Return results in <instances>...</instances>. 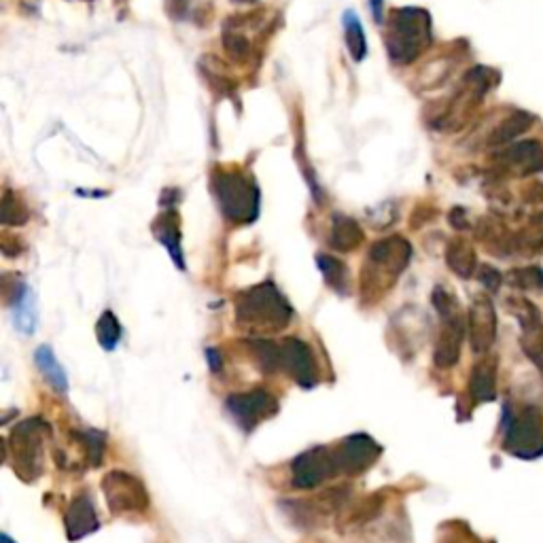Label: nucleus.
I'll use <instances>...</instances> for the list:
<instances>
[{
  "label": "nucleus",
  "instance_id": "31",
  "mask_svg": "<svg viewBox=\"0 0 543 543\" xmlns=\"http://www.w3.org/2000/svg\"><path fill=\"white\" fill-rule=\"evenodd\" d=\"M234 3H255V0H234Z\"/></svg>",
  "mask_w": 543,
  "mask_h": 543
},
{
  "label": "nucleus",
  "instance_id": "3",
  "mask_svg": "<svg viewBox=\"0 0 543 543\" xmlns=\"http://www.w3.org/2000/svg\"><path fill=\"white\" fill-rule=\"evenodd\" d=\"M431 39V17L427 11L416 7L393 11L387 32V49L395 64H412L431 45Z\"/></svg>",
  "mask_w": 543,
  "mask_h": 543
},
{
  "label": "nucleus",
  "instance_id": "13",
  "mask_svg": "<svg viewBox=\"0 0 543 543\" xmlns=\"http://www.w3.org/2000/svg\"><path fill=\"white\" fill-rule=\"evenodd\" d=\"M64 527H66V537L70 541H79L100 529L96 505L90 493H81L70 501Z\"/></svg>",
  "mask_w": 543,
  "mask_h": 543
},
{
  "label": "nucleus",
  "instance_id": "16",
  "mask_svg": "<svg viewBox=\"0 0 543 543\" xmlns=\"http://www.w3.org/2000/svg\"><path fill=\"white\" fill-rule=\"evenodd\" d=\"M153 236L160 240L168 255L172 257L174 264H177L179 270H185V259H183V247H181V219L177 215V210L170 208L166 213L157 217L151 225Z\"/></svg>",
  "mask_w": 543,
  "mask_h": 543
},
{
  "label": "nucleus",
  "instance_id": "5",
  "mask_svg": "<svg viewBox=\"0 0 543 543\" xmlns=\"http://www.w3.org/2000/svg\"><path fill=\"white\" fill-rule=\"evenodd\" d=\"M49 425L43 418H28L17 425L9 437L13 469L24 482L41 478L45 465V437Z\"/></svg>",
  "mask_w": 543,
  "mask_h": 543
},
{
  "label": "nucleus",
  "instance_id": "20",
  "mask_svg": "<svg viewBox=\"0 0 543 543\" xmlns=\"http://www.w3.org/2000/svg\"><path fill=\"white\" fill-rule=\"evenodd\" d=\"M533 115L529 113H524V111H518L514 115H510L507 119H503V124L490 134L488 138V145H493V147H499V145H507V143H512L514 138L522 136L524 132H527L531 126H533Z\"/></svg>",
  "mask_w": 543,
  "mask_h": 543
},
{
  "label": "nucleus",
  "instance_id": "19",
  "mask_svg": "<svg viewBox=\"0 0 543 543\" xmlns=\"http://www.w3.org/2000/svg\"><path fill=\"white\" fill-rule=\"evenodd\" d=\"M34 361H37L39 372L45 376V380L51 384V387H54L58 393L68 391V378L64 374V367L56 359L54 350H51L49 346H39L37 353H34Z\"/></svg>",
  "mask_w": 543,
  "mask_h": 543
},
{
  "label": "nucleus",
  "instance_id": "28",
  "mask_svg": "<svg viewBox=\"0 0 543 543\" xmlns=\"http://www.w3.org/2000/svg\"><path fill=\"white\" fill-rule=\"evenodd\" d=\"M206 359H208V365H210V370H213V372H219L223 367V357H221L219 350H215V348H206Z\"/></svg>",
  "mask_w": 543,
  "mask_h": 543
},
{
  "label": "nucleus",
  "instance_id": "24",
  "mask_svg": "<svg viewBox=\"0 0 543 543\" xmlns=\"http://www.w3.org/2000/svg\"><path fill=\"white\" fill-rule=\"evenodd\" d=\"M96 336H98V344L104 350L117 348V344L121 340V323L117 321V317L111 310H104L100 314V319L96 323Z\"/></svg>",
  "mask_w": 543,
  "mask_h": 543
},
{
  "label": "nucleus",
  "instance_id": "15",
  "mask_svg": "<svg viewBox=\"0 0 543 543\" xmlns=\"http://www.w3.org/2000/svg\"><path fill=\"white\" fill-rule=\"evenodd\" d=\"M501 164L520 177L543 170V145L539 140H522L501 153Z\"/></svg>",
  "mask_w": 543,
  "mask_h": 543
},
{
  "label": "nucleus",
  "instance_id": "30",
  "mask_svg": "<svg viewBox=\"0 0 543 543\" xmlns=\"http://www.w3.org/2000/svg\"><path fill=\"white\" fill-rule=\"evenodd\" d=\"M0 543H13V541H11L9 535H3V537H0Z\"/></svg>",
  "mask_w": 543,
  "mask_h": 543
},
{
  "label": "nucleus",
  "instance_id": "29",
  "mask_svg": "<svg viewBox=\"0 0 543 543\" xmlns=\"http://www.w3.org/2000/svg\"><path fill=\"white\" fill-rule=\"evenodd\" d=\"M382 5H384V0H372V11L378 22H382Z\"/></svg>",
  "mask_w": 543,
  "mask_h": 543
},
{
  "label": "nucleus",
  "instance_id": "27",
  "mask_svg": "<svg viewBox=\"0 0 543 543\" xmlns=\"http://www.w3.org/2000/svg\"><path fill=\"white\" fill-rule=\"evenodd\" d=\"M227 54H230L234 60L242 62L251 56V43L247 37H242L238 32H227L223 37Z\"/></svg>",
  "mask_w": 543,
  "mask_h": 543
},
{
  "label": "nucleus",
  "instance_id": "10",
  "mask_svg": "<svg viewBox=\"0 0 543 543\" xmlns=\"http://www.w3.org/2000/svg\"><path fill=\"white\" fill-rule=\"evenodd\" d=\"M338 476L334 450L317 446L302 452L291 465V484L300 490H310Z\"/></svg>",
  "mask_w": 543,
  "mask_h": 543
},
{
  "label": "nucleus",
  "instance_id": "14",
  "mask_svg": "<svg viewBox=\"0 0 543 543\" xmlns=\"http://www.w3.org/2000/svg\"><path fill=\"white\" fill-rule=\"evenodd\" d=\"M495 329V308L488 300H484V297H480V300L471 304L469 310V336L476 353H484V350H488V346L495 342Z\"/></svg>",
  "mask_w": 543,
  "mask_h": 543
},
{
  "label": "nucleus",
  "instance_id": "25",
  "mask_svg": "<svg viewBox=\"0 0 543 543\" xmlns=\"http://www.w3.org/2000/svg\"><path fill=\"white\" fill-rule=\"evenodd\" d=\"M79 442L85 446V454H87V461H90L92 467H98L104 459V448H107V435H104L102 431H81L77 433Z\"/></svg>",
  "mask_w": 543,
  "mask_h": 543
},
{
  "label": "nucleus",
  "instance_id": "11",
  "mask_svg": "<svg viewBox=\"0 0 543 543\" xmlns=\"http://www.w3.org/2000/svg\"><path fill=\"white\" fill-rule=\"evenodd\" d=\"M382 454V446L367 433H353L336 446L334 459L338 476H359L370 469Z\"/></svg>",
  "mask_w": 543,
  "mask_h": 543
},
{
  "label": "nucleus",
  "instance_id": "17",
  "mask_svg": "<svg viewBox=\"0 0 543 543\" xmlns=\"http://www.w3.org/2000/svg\"><path fill=\"white\" fill-rule=\"evenodd\" d=\"M317 266L325 278V285L338 293L340 297H348L350 291H353V276H350L348 266L338 257L331 255H319L317 257Z\"/></svg>",
  "mask_w": 543,
  "mask_h": 543
},
{
  "label": "nucleus",
  "instance_id": "6",
  "mask_svg": "<svg viewBox=\"0 0 543 543\" xmlns=\"http://www.w3.org/2000/svg\"><path fill=\"white\" fill-rule=\"evenodd\" d=\"M433 306L444 321L440 338H437L433 361L437 367H452L461 357V344L465 336L463 312L457 300H454V295L448 293L444 287H437L433 291Z\"/></svg>",
  "mask_w": 543,
  "mask_h": 543
},
{
  "label": "nucleus",
  "instance_id": "2",
  "mask_svg": "<svg viewBox=\"0 0 543 543\" xmlns=\"http://www.w3.org/2000/svg\"><path fill=\"white\" fill-rule=\"evenodd\" d=\"M412 259V244L401 238L391 236L372 244L367 253L365 266L361 270L359 293L365 302H376L387 293L395 280L404 274Z\"/></svg>",
  "mask_w": 543,
  "mask_h": 543
},
{
  "label": "nucleus",
  "instance_id": "12",
  "mask_svg": "<svg viewBox=\"0 0 543 543\" xmlns=\"http://www.w3.org/2000/svg\"><path fill=\"white\" fill-rule=\"evenodd\" d=\"M280 353H283V370L291 376L300 387L312 389L319 384V365L314 359L312 348L300 338H287L280 342Z\"/></svg>",
  "mask_w": 543,
  "mask_h": 543
},
{
  "label": "nucleus",
  "instance_id": "23",
  "mask_svg": "<svg viewBox=\"0 0 543 543\" xmlns=\"http://www.w3.org/2000/svg\"><path fill=\"white\" fill-rule=\"evenodd\" d=\"M342 22H344L346 45L350 49V56H353V60L361 62L367 54V43H365V34H363V26L359 22V17L353 11H346Z\"/></svg>",
  "mask_w": 543,
  "mask_h": 543
},
{
  "label": "nucleus",
  "instance_id": "1",
  "mask_svg": "<svg viewBox=\"0 0 543 543\" xmlns=\"http://www.w3.org/2000/svg\"><path fill=\"white\" fill-rule=\"evenodd\" d=\"M293 321V308L272 280L236 295V325L251 334H274Z\"/></svg>",
  "mask_w": 543,
  "mask_h": 543
},
{
  "label": "nucleus",
  "instance_id": "9",
  "mask_svg": "<svg viewBox=\"0 0 543 543\" xmlns=\"http://www.w3.org/2000/svg\"><path fill=\"white\" fill-rule=\"evenodd\" d=\"M225 408L234 416L236 425L244 433H251L264 423V420L272 418L278 412V399L266 389H253L227 397Z\"/></svg>",
  "mask_w": 543,
  "mask_h": 543
},
{
  "label": "nucleus",
  "instance_id": "21",
  "mask_svg": "<svg viewBox=\"0 0 543 543\" xmlns=\"http://www.w3.org/2000/svg\"><path fill=\"white\" fill-rule=\"evenodd\" d=\"M471 395L476 401L495 399V361H482L471 372Z\"/></svg>",
  "mask_w": 543,
  "mask_h": 543
},
{
  "label": "nucleus",
  "instance_id": "22",
  "mask_svg": "<svg viewBox=\"0 0 543 543\" xmlns=\"http://www.w3.org/2000/svg\"><path fill=\"white\" fill-rule=\"evenodd\" d=\"M448 266L463 278H469L476 270V253L465 240H454L446 251Z\"/></svg>",
  "mask_w": 543,
  "mask_h": 543
},
{
  "label": "nucleus",
  "instance_id": "8",
  "mask_svg": "<svg viewBox=\"0 0 543 543\" xmlns=\"http://www.w3.org/2000/svg\"><path fill=\"white\" fill-rule=\"evenodd\" d=\"M505 448L524 459L537 457L543 452V416L535 408H527L507 418Z\"/></svg>",
  "mask_w": 543,
  "mask_h": 543
},
{
  "label": "nucleus",
  "instance_id": "4",
  "mask_svg": "<svg viewBox=\"0 0 543 543\" xmlns=\"http://www.w3.org/2000/svg\"><path fill=\"white\" fill-rule=\"evenodd\" d=\"M213 191L227 221L247 225L257 219L259 189L249 174L238 170H217L213 174Z\"/></svg>",
  "mask_w": 543,
  "mask_h": 543
},
{
  "label": "nucleus",
  "instance_id": "7",
  "mask_svg": "<svg viewBox=\"0 0 543 543\" xmlns=\"http://www.w3.org/2000/svg\"><path fill=\"white\" fill-rule=\"evenodd\" d=\"M102 493L113 516L145 514L151 505L145 484L128 471H111L104 476Z\"/></svg>",
  "mask_w": 543,
  "mask_h": 543
},
{
  "label": "nucleus",
  "instance_id": "26",
  "mask_svg": "<svg viewBox=\"0 0 543 543\" xmlns=\"http://www.w3.org/2000/svg\"><path fill=\"white\" fill-rule=\"evenodd\" d=\"M28 221V208L17 200L13 191H5L3 198V223L5 225H24Z\"/></svg>",
  "mask_w": 543,
  "mask_h": 543
},
{
  "label": "nucleus",
  "instance_id": "18",
  "mask_svg": "<svg viewBox=\"0 0 543 543\" xmlns=\"http://www.w3.org/2000/svg\"><path fill=\"white\" fill-rule=\"evenodd\" d=\"M365 240V234L361 230V225L350 219L346 215H336L334 223H331V234H329V244L336 251L348 253L357 249L359 244Z\"/></svg>",
  "mask_w": 543,
  "mask_h": 543
}]
</instances>
